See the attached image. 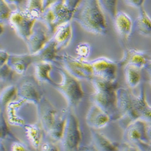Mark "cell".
Here are the masks:
<instances>
[{
	"label": "cell",
	"instance_id": "ba28073f",
	"mask_svg": "<svg viewBox=\"0 0 151 151\" xmlns=\"http://www.w3.org/2000/svg\"><path fill=\"white\" fill-rule=\"evenodd\" d=\"M62 62L65 70L77 79L91 81L93 79V68L90 62L64 53L62 56Z\"/></svg>",
	"mask_w": 151,
	"mask_h": 151
},
{
	"label": "cell",
	"instance_id": "d4e9b609",
	"mask_svg": "<svg viewBox=\"0 0 151 151\" xmlns=\"http://www.w3.org/2000/svg\"><path fill=\"white\" fill-rule=\"evenodd\" d=\"M27 136L30 143L35 149L39 147L42 137V129L36 124H29L25 126Z\"/></svg>",
	"mask_w": 151,
	"mask_h": 151
},
{
	"label": "cell",
	"instance_id": "ab89813d",
	"mask_svg": "<svg viewBox=\"0 0 151 151\" xmlns=\"http://www.w3.org/2000/svg\"><path fill=\"white\" fill-rule=\"evenodd\" d=\"M147 134L150 141H151V124H147Z\"/></svg>",
	"mask_w": 151,
	"mask_h": 151
},
{
	"label": "cell",
	"instance_id": "d6986e66",
	"mask_svg": "<svg viewBox=\"0 0 151 151\" xmlns=\"http://www.w3.org/2000/svg\"><path fill=\"white\" fill-rule=\"evenodd\" d=\"M47 42V35L41 29H33L32 34L26 41L31 55H34L39 52Z\"/></svg>",
	"mask_w": 151,
	"mask_h": 151
},
{
	"label": "cell",
	"instance_id": "5bb4252c",
	"mask_svg": "<svg viewBox=\"0 0 151 151\" xmlns=\"http://www.w3.org/2000/svg\"><path fill=\"white\" fill-rule=\"evenodd\" d=\"M149 58L146 52L135 49L126 50L123 58L118 62L119 66L132 65L137 68H145Z\"/></svg>",
	"mask_w": 151,
	"mask_h": 151
},
{
	"label": "cell",
	"instance_id": "30bf717a",
	"mask_svg": "<svg viewBox=\"0 0 151 151\" xmlns=\"http://www.w3.org/2000/svg\"><path fill=\"white\" fill-rule=\"evenodd\" d=\"M81 138L79 123L76 117L71 113L67 112L60 139L63 149L65 150L77 149L81 142Z\"/></svg>",
	"mask_w": 151,
	"mask_h": 151
},
{
	"label": "cell",
	"instance_id": "f35d334b",
	"mask_svg": "<svg viewBox=\"0 0 151 151\" xmlns=\"http://www.w3.org/2000/svg\"><path fill=\"white\" fill-rule=\"evenodd\" d=\"M145 68L146 69V70L147 71L148 74L149 75H150L151 74V60H150L149 59L148 60V62L147 63L146 65L145 66Z\"/></svg>",
	"mask_w": 151,
	"mask_h": 151
},
{
	"label": "cell",
	"instance_id": "8d00e7d4",
	"mask_svg": "<svg viewBox=\"0 0 151 151\" xmlns=\"http://www.w3.org/2000/svg\"><path fill=\"white\" fill-rule=\"evenodd\" d=\"M41 147H42V150H58V149H56L55 146L47 143L43 144Z\"/></svg>",
	"mask_w": 151,
	"mask_h": 151
},
{
	"label": "cell",
	"instance_id": "d6a6232c",
	"mask_svg": "<svg viewBox=\"0 0 151 151\" xmlns=\"http://www.w3.org/2000/svg\"><path fill=\"white\" fill-rule=\"evenodd\" d=\"M145 0H124L126 4L134 8L140 9L143 7Z\"/></svg>",
	"mask_w": 151,
	"mask_h": 151
},
{
	"label": "cell",
	"instance_id": "b9f144b4",
	"mask_svg": "<svg viewBox=\"0 0 151 151\" xmlns=\"http://www.w3.org/2000/svg\"><path fill=\"white\" fill-rule=\"evenodd\" d=\"M149 60H151V56H150V58H149Z\"/></svg>",
	"mask_w": 151,
	"mask_h": 151
},
{
	"label": "cell",
	"instance_id": "9c48e42d",
	"mask_svg": "<svg viewBox=\"0 0 151 151\" xmlns=\"http://www.w3.org/2000/svg\"><path fill=\"white\" fill-rule=\"evenodd\" d=\"M11 27L21 39L26 42L33 30L35 18L32 17L25 11L12 12L9 18Z\"/></svg>",
	"mask_w": 151,
	"mask_h": 151
},
{
	"label": "cell",
	"instance_id": "ffe728a7",
	"mask_svg": "<svg viewBox=\"0 0 151 151\" xmlns=\"http://www.w3.org/2000/svg\"><path fill=\"white\" fill-rule=\"evenodd\" d=\"M58 51L56 44L52 39L48 41L39 52L32 55L34 59L37 60V62L43 61L50 63L54 60Z\"/></svg>",
	"mask_w": 151,
	"mask_h": 151
},
{
	"label": "cell",
	"instance_id": "1f68e13d",
	"mask_svg": "<svg viewBox=\"0 0 151 151\" xmlns=\"http://www.w3.org/2000/svg\"><path fill=\"white\" fill-rule=\"evenodd\" d=\"M14 71L7 64L1 66V81H6L11 80Z\"/></svg>",
	"mask_w": 151,
	"mask_h": 151
},
{
	"label": "cell",
	"instance_id": "7c38bea8",
	"mask_svg": "<svg viewBox=\"0 0 151 151\" xmlns=\"http://www.w3.org/2000/svg\"><path fill=\"white\" fill-rule=\"evenodd\" d=\"M17 94L23 100L36 105L42 99L40 86L32 79H25L21 82L17 87Z\"/></svg>",
	"mask_w": 151,
	"mask_h": 151
},
{
	"label": "cell",
	"instance_id": "836d02e7",
	"mask_svg": "<svg viewBox=\"0 0 151 151\" xmlns=\"http://www.w3.org/2000/svg\"><path fill=\"white\" fill-rule=\"evenodd\" d=\"M10 55L8 54V53L5 51V50H1V52H0V61H1V66L3 65L4 64H6L9 58Z\"/></svg>",
	"mask_w": 151,
	"mask_h": 151
},
{
	"label": "cell",
	"instance_id": "6da1fadb",
	"mask_svg": "<svg viewBox=\"0 0 151 151\" xmlns=\"http://www.w3.org/2000/svg\"><path fill=\"white\" fill-rule=\"evenodd\" d=\"M73 19L86 31L97 35L107 33V24L98 0H81Z\"/></svg>",
	"mask_w": 151,
	"mask_h": 151
},
{
	"label": "cell",
	"instance_id": "7a4b0ae2",
	"mask_svg": "<svg viewBox=\"0 0 151 151\" xmlns=\"http://www.w3.org/2000/svg\"><path fill=\"white\" fill-rule=\"evenodd\" d=\"M91 82L94 88V92L91 96L92 102L108 113L111 119L119 120L116 82H109L94 77Z\"/></svg>",
	"mask_w": 151,
	"mask_h": 151
},
{
	"label": "cell",
	"instance_id": "8fae6325",
	"mask_svg": "<svg viewBox=\"0 0 151 151\" xmlns=\"http://www.w3.org/2000/svg\"><path fill=\"white\" fill-rule=\"evenodd\" d=\"M90 62L94 78L109 82H116L118 63L105 57L96 59Z\"/></svg>",
	"mask_w": 151,
	"mask_h": 151
},
{
	"label": "cell",
	"instance_id": "e575fe53",
	"mask_svg": "<svg viewBox=\"0 0 151 151\" xmlns=\"http://www.w3.org/2000/svg\"><path fill=\"white\" fill-rule=\"evenodd\" d=\"M12 150H25L26 149L25 146L19 142H14L12 145Z\"/></svg>",
	"mask_w": 151,
	"mask_h": 151
},
{
	"label": "cell",
	"instance_id": "277c9868",
	"mask_svg": "<svg viewBox=\"0 0 151 151\" xmlns=\"http://www.w3.org/2000/svg\"><path fill=\"white\" fill-rule=\"evenodd\" d=\"M73 14L74 12L65 5L64 0H59L43 10L40 19L50 32H55L60 25L70 21Z\"/></svg>",
	"mask_w": 151,
	"mask_h": 151
},
{
	"label": "cell",
	"instance_id": "52a82bcc",
	"mask_svg": "<svg viewBox=\"0 0 151 151\" xmlns=\"http://www.w3.org/2000/svg\"><path fill=\"white\" fill-rule=\"evenodd\" d=\"M123 139L124 143L132 145L138 150H146L150 140L147 134V123L138 119L124 129Z\"/></svg>",
	"mask_w": 151,
	"mask_h": 151
},
{
	"label": "cell",
	"instance_id": "4fadbf2b",
	"mask_svg": "<svg viewBox=\"0 0 151 151\" xmlns=\"http://www.w3.org/2000/svg\"><path fill=\"white\" fill-rule=\"evenodd\" d=\"M133 106L138 119L151 124V106L147 102L144 85H142L139 94L133 95Z\"/></svg>",
	"mask_w": 151,
	"mask_h": 151
},
{
	"label": "cell",
	"instance_id": "44dd1931",
	"mask_svg": "<svg viewBox=\"0 0 151 151\" xmlns=\"http://www.w3.org/2000/svg\"><path fill=\"white\" fill-rule=\"evenodd\" d=\"M139 15L135 21L134 26L137 32L144 36L151 35V18L143 7H141Z\"/></svg>",
	"mask_w": 151,
	"mask_h": 151
},
{
	"label": "cell",
	"instance_id": "cb8c5ba5",
	"mask_svg": "<svg viewBox=\"0 0 151 151\" xmlns=\"http://www.w3.org/2000/svg\"><path fill=\"white\" fill-rule=\"evenodd\" d=\"M92 136L96 149L99 150H119V146L116 143L111 142L104 135L93 131Z\"/></svg>",
	"mask_w": 151,
	"mask_h": 151
},
{
	"label": "cell",
	"instance_id": "d590c367",
	"mask_svg": "<svg viewBox=\"0 0 151 151\" xmlns=\"http://www.w3.org/2000/svg\"><path fill=\"white\" fill-rule=\"evenodd\" d=\"M59 1V0H41V5L42 10H45L50 6H51L55 2Z\"/></svg>",
	"mask_w": 151,
	"mask_h": 151
},
{
	"label": "cell",
	"instance_id": "f1b7e54d",
	"mask_svg": "<svg viewBox=\"0 0 151 151\" xmlns=\"http://www.w3.org/2000/svg\"><path fill=\"white\" fill-rule=\"evenodd\" d=\"M91 52L90 45L86 42L79 43L76 48V53L79 56L80 58L84 59L89 56Z\"/></svg>",
	"mask_w": 151,
	"mask_h": 151
},
{
	"label": "cell",
	"instance_id": "603a6c76",
	"mask_svg": "<svg viewBox=\"0 0 151 151\" xmlns=\"http://www.w3.org/2000/svg\"><path fill=\"white\" fill-rule=\"evenodd\" d=\"M124 78L130 88H135L141 82L140 69L129 65L124 66Z\"/></svg>",
	"mask_w": 151,
	"mask_h": 151
},
{
	"label": "cell",
	"instance_id": "3957f363",
	"mask_svg": "<svg viewBox=\"0 0 151 151\" xmlns=\"http://www.w3.org/2000/svg\"><path fill=\"white\" fill-rule=\"evenodd\" d=\"M41 127L52 139L60 140L67 112L59 114L46 99L42 97L37 105Z\"/></svg>",
	"mask_w": 151,
	"mask_h": 151
},
{
	"label": "cell",
	"instance_id": "484cf974",
	"mask_svg": "<svg viewBox=\"0 0 151 151\" xmlns=\"http://www.w3.org/2000/svg\"><path fill=\"white\" fill-rule=\"evenodd\" d=\"M26 12L36 19H40L43 12L41 0H28Z\"/></svg>",
	"mask_w": 151,
	"mask_h": 151
},
{
	"label": "cell",
	"instance_id": "f546056e",
	"mask_svg": "<svg viewBox=\"0 0 151 151\" xmlns=\"http://www.w3.org/2000/svg\"><path fill=\"white\" fill-rule=\"evenodd\" d=\"M14 138L13 135L10 132V130L6 124L5 119L3 118L2 113L1 114V139H12Z\"/></svg>",
	"mask_w": 151,
	"mask_h": 151
},
{
	"label": "cell",
	"instance_id": "60d3db41",
	"mask_svg": "<svg viewBox=\"0 0 151 151\" xmlns=\"http://www.w3.org/2000/svg\"><path fill=\"white\" fill-rule=\"evenodd\" d=\"M150 76V78H149V83H150V85L151 86V74L149 75Z\"/></svg>",
	"mask_w": 151,
	"mask_h": 151
},
{
	"label": "cell",
	"instance_id": "ac0fdd59",
	"mask_svg": "<svg viewBox=\"0 0 151 151\" xmlns=\"http://www.w3.org/2000/svg\"><path fill=\"white\" fill-rule=\"evenodd\" d=\"M52 40L57 45L58 50L67 47L70 42L73 30L70 21L63 23L59 26L55 31Z\"/></svg>",
	"mask_w": 151,
	"mask_h": 151
},
{
	"label": "cell",
	"instance_id": "4dcf8cb0",
	"mask_svg": "<svg viewBox=\"0 0 151 151\" xmlns=\"http://www.w3.org/2000/svg\"><path fill=\"white\" fill-rule=\"evenodd\" d=\"M0 4H1L0 5V18L2 22L3 21L9 19L12 12L9 7V4L4 2L3 0H1Z\"/></svg>",
	"mask_w": 151,
	"mask_h": 151
},
{
	"label": "cell",
	"instance_id": "2e32d148",
	"mask_svg": "<svg viewBox=\"0 0 151 151\" xmlns=\"http://www.w3.org/2000/svg\"><path fill=\"white\" fill-rule=\"evenodd\" d=\"M113 21L115 30L118 35L122 38L128 40L133 29V22L129 15L124 12H117Z\"/></svg>",
	"mask_w": 151,
	"mask_h": 151
},
{
	"label": "cell",
	"instance_id": "e0dca14e",
	"mask_svg": "<svg viewBox=\"0 0 151 151\" xmlns=\"http://www.w3.org/2000/svg\"><path fill=\"white\" fill-rule=\"evenodd\" d=\"M34 60L32 55H10L6 64L14 72L18 74H23Z\"/></svg>",
	"mask_w": 151,
	"mask_h": 151
},
{
	"label": "cell",
	"instance_id": "4316f807",
	"mask_svg": "<svg viewBox=\"0 0 151 151\" xmlns=\"http://www.w3.org/2000/svg\"><path fill=\"white\" fill-rule=\"evenodd\" d=\"M98 1L102 9L112 19H114L117 13L118 0H98Z\"/></svg>",
	"mask_w": 151,
	"mask_h": 151
},
{
	"label": "cell",
	"instance_id": "7402d4cb",
	"mask_svg": "<svg viewBox=\"0 0 151 151\" xmlns=\"http://www.w3.org/2000/svg\"><path fill=\"white\" fill-rule=\"evenodd\" d=\"M35 76L36 80L40 82L49 83L55 85V83L50 76V72L52 70V65L50 62L37 61L35 64Z\"/></svg>",
	"mask_w": 151,
	"mask_h": 151
},
{
	"label": "cell",
	"instance_id": "9a60e30c",
	"mask_svg": "<svg viewBox=\"0 0 151 151\" xmlns=\"http://www.w3.org/2000/svg\"><path fill=\"white\" fill-rule=\"evenodd\" d=\"M111 119L110 116L95 104L90 108L86 116V122L90 127L101 129L108 124Z\"/></svg>",
	"mask_w": 151,
	"mask_h": 151
},
{
	"label": "cell",
	"instance_id": "83f0119b",
	"mask_svg": "<svg viewBox=\"0 0 151 151\" xmlns=\"http://www.w3.org/2000/svg\"><path fill=\"white\" fill-rule=\"evenodd\" d=\"M17 94V88L12 85L4 88L1 93V106L6 105L13 97Z\"/></svg>",
	"mask_w": 151,
	"mask_h": 151
},
{
	"label": "cell",
	"instance_id": "8992f818",
	"mask_svg": "<svg viewBox=\"0 0 151 151\" xmlns=\"http://www.w3.org/2000/svg\"><path fill=\"white\" fill-rule=\"evenodd\" d=\"M117 107L120 116L119 122L123 128L138 120L134 109L133 94L124 88L117 89Z\"/></svg>",
	"mask_w": 151,
	"mask_h": 151
},
{
	"label": "cell",
	"instance_id": "5b68a950",
	"mask_svg": "<svg viewBox=\"0 0 151 151\" xmlns=\"http://www.w3.org/2000/svg\"><path fill=\"white\" fill-rule=\"evenodd\" d=\"M62 77L61 82L55 86L65 98L68 106L71 108L78 106L83 97V93L78 79L73 77L65 70L59 68Z\"/></svg>",
	"mask_w": 151,
	"mask_h": 151
},
{
	"label": "cell",
	"instance_id": "74e56055",
	"mask_svg": "<svg viewBox=\"0 0 151 151\" xmlns=\"http://www.w3.org/2000/svg\"><path fill=\"white\" fill-rule=\"evenodd\" d=\"M3 1L9 5L19 6L21 4L23 0H3Z\"/></svg>",
	"mask_w": 151,
	"mask_h": 151
}]
</instances>
